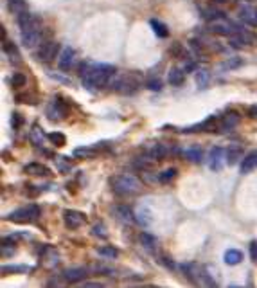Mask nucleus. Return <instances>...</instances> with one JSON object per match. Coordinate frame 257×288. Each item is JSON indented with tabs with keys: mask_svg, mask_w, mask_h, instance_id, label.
I'll return each instance as SVG.
<instances>
[{
	"mask_svg": "<svg viewBox=\"0 0 257 288\" xmlns=\"http://www.w3.org/2000/svg\"><path fill=\"white\" fill-rule=\"evenodd\" d=\"M63 222L69 229H79L87 224V214L79 211H65L63 212Z\"/></svg>",
	"mask_w": 257,
	"mask_h": 288,
	"instance_id": "ddd939ff",
	"label": "nucleus"
},
{
	"mask_svg": "<svg viewBox=\"0 0 257 288\" xmlns=\"http://www.w3.org/2000/svg\"><path fill=\"white\" fill-rule=\"evenodd\" d=\"M58 54H60V47H58L56 42H44V44L40 45V49H38V52H36L38 60L44 61V63L52 61Z\"/></svg>",
	"mask_w": 257,
	"mask_h": 288,
	"instance_id": "9d476101",
	"label": "nucleus"
},
{
	"mask_svg": "<svg viewBox=\"0 0 257 288\" xmlns=\"http://www.w3.org/2000/svg\"><path fill=\"white\" fill-rule=\"evenodd\" d=\"M241 65H243V60H241V58H230L228 61L221 63V69H238Z\"/></svg>",
	"mask_w": 257,
	"mask_h": 288,
	"instance_id": "4c0bfd02",
	"label": "nucleus"
},
{
	"mask_svg": "<svg viewBox=\"0 0 257 288\" xmlns=\"http://www.w3.org/2000/svg\"><path fill=\"white\" fill-rule=\"evenodd\" d=\"M29 139H31V142L34 144V146H42V142H44L45 135L44 132L38 128V126H32L31 134H29Z\"/></svg>",
	"mask_w": 257,
	"mask_h": 288,
	"instance_id": "473e14b6",
	"label": "nucleus"
},
{
	"mask_svg": "<svg viewBox=\"0 0 257 288\" xmlns=\"http://www.w3.org/2000/svg\"><path fill=\"white\" fill-rule=\"evenodd\" d=\"M24 171L27 175H31V177H50L52 171H50L49 167L45 166V164H40V162H31V164H27L24 167Z\"/></svg>",
	"mask_w": 257,
	"mask_h": 288,
	"instance_id": "f3484780",
	"label": "nucleus"
},
{
	"mask_svg": "<svg viewBox=\"0 0 257 288\" xmlns=\"http://www.w3.org/2000/svg\"><path fill=\"white\" fill-rule=\"evenodd\" d=\"M221 128V124H218V119L211 115L207 121L200 122V124H195V126H191V128H185L183 130V134H200V132H218Z\"/></svg>",
	"mask_w": 257,
	"mask_h": 288,
	"instance_id": "f8f14e48",
	"label": "nucleus"
},
{
	"mask_svg": "<svg viewBox=\"0 0 257 288\" xmlns=\"http://www.w3.org/2000/svg\"><path fill=\"white\" fill-rule=\"evenodd\" d=\"M207 29L212 34H221V36H232L234 32H239L238 26L232 20L225 18L223 15H216L207 20Z\"/></svg>",
	"mask_w": 257,
	"mask_h": 288,
	"instance_id": "39448f33",
	"label": "nucleus"
},
{
	"mask_svg": "<svg viewBox=\"0 0 257 288\" xmlns=\"http://www.w3.org/2000/svg\"><path fill=\"white\" fill-rule=\"evenodd\" d=\"M160 259H162V261H160V263H162V265H166V267H167V269H171V270L175 269V265H173V263H171V259H169V258H160Z\"/></svg>",
	"mask_w": 257,
	"mask_h": 288,
	"instance_id": "de8ad7c7",
	"label": "nucleus"
},
{
	"mask_svg": "<svg viewBox=\"0 0 257 288\" xmlns=\"http://www.w3.org/2000/svg\"><path fill=\"white\" fill-rule=\"evenodd\" d=\"M95 155H97V150L95 148H88V146H79L74 150V157L81 160H87V159H94Z\"/></svg>",
	"mask_w": 257,
	"mask_h": 288,
	"instance_id": "b1692460",
	"label": "nucleus"
},
{
	"mask_svg": "<svg viewBox=\"0 0 257 288\" xmlns=\"http://www.w3.org/2000/svg\"><path fill=\"white\" fill-rule=\"evenodd\" d=\"M239 121H241V115L236 112V110H228L223 117H221V128L220 130H225V132H228V130H234L236 126L239 124Z\"/></svg>",
	"mask_w": 257,
	"mask_h": 288,
	"instance_id": "dca6fc26",
	"label": "nucleus"
},
{
	"mask_svg": "<svg viewBox=\"0 0 257 288\" xmlns=\"http://www.w3.org/2000/svg\"><path fill=\"white\" fill-rule=\"evenodd\" d=\"M29 267L25 265H4L2 267V274H20V272H27Z\"/></svg>",
	"mask_w": 257,
	"mask_h": 288,
	"instance_id": "72a5a7b5",
	"label": "nucleus"
},
{
	"mask_svg": "<svg viewBox=\"0 0 257 288\" xmlns=\"http://www.w3.org/2000/svg\"><path fill=\"white\" fill-rule=\"evenodd\" d=\"M209 81H211V76H209L207 71H198V72H196V83H198V87H200V89H205Z\"/></svg>",
	"mask_w": 257,
	"mask_h": 288,
	"instance_id": "c9c22d12",
	"label": "nucleus"
},
{
	"mask_svg": "<svg viewBox=\"0 0 257 288\" xmlns=\"http://www.w3.org/2000/svg\"><path fill=\"white\" fill-rule=\"evenodd\" d=\"M88 275V270L85 267H70V269L63 270L61 277L67 283H79Z\"/></svg>",
	"mask_w": 257,
	"mask_h": 288,
	"instance_id": "2eb2a0df",
	"label": "nucleus"
},
{
	"mask_svg": "<svg viewBox=\"0 0 257 288\" xmlns=\"http://www.w3.org/2000/svg\"><path fill=\"white\" fill-rule=\"evenodd\" d=\"M22 124H24V119H22V115L15 112V114L11 115V126H13L15 130H18L20 126H22Z\"/></svg>",
	"mask_w": 257,
	"mask_h": 288,
	"instance_id": "ea45409f",
	"label": "nucleus"
},
{
	"mask_svg": "<svg viewBox=\"0 0 257 288\" xmlns=\"http://www.w3.org/2000/svg\"><path fill=\"white\" fill-rule=\"evenodd\" d=\"M248 252H250V259L254 263H257V242H252L248 245Z\"/></svg>",
	"mask_w": 257,
	"mask_h": 288,
	"instance_id": "a19ab883",
	"label": "nucleus"
},
{
	"mask_svg": "<svg viewBox=\"0 0 257 288\" xmlns=\"http://www.w3.org/2000/svg\"><path fill=\"white\" fill-rule=\"evenodd\" d=\"M254 169H257V150L246 155L245 159L241 160V167H239L241 175H248V173L254 171Z\"/></svg>",
	"mask_w": 257,
	"mask_h": 288,
	"instance_id": "a211bd4d",
	"label": "nucleus"
},
{
	"mask_svg": "<svg viewBox=\"0 0 257 288\" xmlns=\"http://www.w3.org/2000/svg\"><path fill=\"white\" fill-rule=\"evenodd\" d=\"M7 9L13 15H20L27 11V4H25V0H7Z\"/></svg>",
	"mask_w": 257,
	"mask_h": 288,
	"instance_id": "bb28decb",
	"label": "nucleus"
},
{
	"mask_svg": "<svg viewBox=\"0 0 257 288\" xmlns=\"http://www.w3.org/2000/svg\"><path fill=\"white\" fill-rule=\"evenodd\" d=\"M115 76V67L97 61H83L79 65V77L88 90L103 89Z\"/></svg>",
	"mask_w": 257,
	"mask_h": 288,
	"instance_id": "f257e3e1",
	"label": "nucleus"
},
{
	"mask_svg": "<svg viewBox=\"0 0 257 288\" xmlns=\"http://www.w3.org/2000/svg\"><path fill=\"white\" fill-rule=\"evenodd\" d=\"M166 153H167V150H166V146H162V144H155V146H151L150 150V159L153 160H160L166 157Z\"/></svg>",
	"mask_w": 257,
	"mask_h": 288,
	"instance_id": "2f4dec72",
	"label": "nucleus"
},
{
	"mask_svg": "<svg viewBox=\"0 0 257 288\" xmlns=\"http://www.w3.org/2000/svg\"><path fill=\"white\" fill-rule=\"evenodd\" d=\"M225 263L228 267H234V265H239V263L243 261V252L238 249H228L225 252V256H223Z\"/></svg>",
	"mask_w": 257,
	"mask_h": 288,
	"instance_id": "aec40b11",
	"label": "nucleus"
},
{
	"mask_svg": "<svg viewBox=\"0 0 257 288\" xmlns=\"http://www.w3.org/2000/svg\"><path fill=\"white\" fill-rule=\"evenodd\" d=\"M227 160V150H223L221 146H212L211 152L207 155V166L212 171H221L225 167Z\"/></svg>",
	"mask_w": 257,
	"mask_h": 288,
	"instance_id": "1a4fd4ad",
	"label": "nucleus"
},
{
	"mask_svg": "<svg viewBox=\"0 0 257 288\" xmlns=\"http://www.w3.org/2000/svg\"><path fill=\"white\" fill-rule=\"evenodd\" d=\"M148 89L160 90L162 89V81H160V79H150V81H148Z\"/></svg>",
	"mask_w": 257,
	"mask_h": 288,
	"instance_id": "37998d69",
	"label": "nucleus"
},
{
	"mask_svg": "<svg viewBox=\"0 0 257 288\" xmlns=\"http://www.w3.org/2000/svg\"><path fill=\"white\" fill-rule=\"evenodd\" d=\"M241 155H243V148L241 146H230L228 150H227V164L228 166H234L236 164V160L241 159Z\"/></svg>",
	"mask_w": 257,
	"mask_h": 288,
	"instance_id": "393cba45",
	"label": "nucleus"
},
{
	"mask_svg": "<svg viewBox=\"0 0 257 288\" xmlns=\"http://www.w3.org/2000/svg\"><path fill=\"white\" fill-rule=\"evenodd\" d=\"M150 26H151V29L155 31V34H157L158 38H167V34H169V31H167V27H166V24H162L160 20L151 18V20H150Z\"/></svg>",
	"mask_w": 257,
	"mask_h": 288,
	"instance_id": "a878e982",
	"label": "nucleus"
},
{
	"mask_svg": "<svg viewBox=\"0 0 257 288\" xmlns=\"http://www.w3.org/2000/svg\"><path fill=\"white\" fill-rule=\"evenodd\" d=\"M140 243H142V247H144L146 250H150V252H155L158 247L157 238L153 236V234H150V232H142V234H140Z\"/></svg>",
	"mask_w": 257,
	"mask_h": 288,
	"instance_id": "5701e85b",
	"label": "nucleus"
},
{
	"mask_svg": "<svg viewBox=\"0 0 257 288\" xmlns=\"http://www.w3.org/2000/svg\"><path fill=\"white\" fill-rule=\"evenodd\" d=\"M76 60H77V54H76V51L72 49V47H63L61 51H60V54H58V67L61 69V71H70L72 67H74Z\"/></svg>",
	"mask_w": 257,
	"mask_h": 288,
	"instance_id": "9b49d317",
	"label": "nucleus"
},
{
	"mask_svg": "<svg viewBox=\"0 0 257 288\" xmlns=\"http://www.w3.org/2000/svg\"><path fill=\"white\" fill-rule=\"evenodd\" d=\"M113 89L121 92V94H133L135 90L138 89V81L135 74L132 72H122V74H117L115 81H113Z\"/></svg>",
	"mask_w": 257,
	"mask_h": 288,
	"instance_id": "0eeeda50",
	"label": "nucleus"
},
{
	"mask_svg": "<svg viewBox=\"0 0 257 288\" xmlns=\"http://www.w3.org/2000/svg\"><path fill=\"white\" fill-rule=\"evenodd\" d=\"M47 139L50 141V144H52V146H56V148L65 146V142H67V137H65L61 132H52V134L47 135Z\"/></svg>",
	"mask_w": 257,
	"mask_h": 288,
	"instance_id": "7c9ffc66",
	"label": "nucleus"
},
{
	"mask_svg": "<svg viewBox=\"0 0 257 288\" xmlns=\"http://www.w3.org/2000/svg\"><path fill=\"white\" fill-rule=\"evenodd\" d=\"M42 214V209L38 204H27L22 205L18 209H15L13 212L7 214V220L13 222V224H31V222H36L38 218Z\"/></svg>",
	"mask_w": 257,
	"mask_h": 288,
	"instance_id": "20e7f679",
	"label": "nucleus"
},
{
	"mask_svg": "<svg viewBox=\"0 0 257 288\" xmlns=\"http://www.w3.org/2000/svg\"><path fill=\"white\" fill-rule=\"evenodd\" d=\"M16 24L20 27V40L22 45L27 49H32L34 45H38L40 38H42V22L38 16H34L29 11L16 15Z\"/></svg>",
	"mask_w": 257,
	"mask_h": 288,
	"instance_id": "f03ea898",
	"label": "nucleus"
},
{
	"mask_svg": "<svg viewBox=\"0 0 257 288\" xmlns=\"http://www.w3.org/2000/svg\"><path fill=\"white\" fill-rule=\"evenodd\" d=\"M135 216H137V222L140 225H150V222H151V214H150V209L146 207V205H140L137 209V212H135Z\"/></svg>",
	"mask_w": 257,
	"mask_h": 288,
	"instance_id": "cd10ccee",
	"label": "nucleus"
},
{
	"mask_svg": "<svg viewBox=\"0 0 257 288\" xmlns=\"http://www.w3.org/2000/svg\"><path fill=\"white\" fill-rule=\"evenodd\" d=\"M113 216L117 218V222H121V224H124V225H132L135 220H137V216H135V212L128 207V205H115L113 207Z\"/></svg>",
	"mask_w": 257,
	"mask_h": 288,
	"instance_id": "4468645a",
	"label": "nucleus"
},
{
	"mask_svg": "<svg viewBox=\"0 0 257 288\" xmlns=\"http://www.w3.org/2000/svg\"><path fill=\"white\" fill-rule=\"evenodd\" d=\"M56 164H58V169L61 173L70 171V162L67 157H56Z\"/></svg>",
	"mask_w": 257,
	"mask_h": 288,
	"instance_id": "e433bc0d",
	"label": "nucleus"
},
{
	"mask_svg": "<svg viewBox=\"0 0 257 288\" xmlns=\"http://www.w3.org/2000/svg\"><path fill=\"white\" fill-rule=\"evenodd\" d=\"M167 81H169L173 87H178V85H182L185 81V71L180 69V67H173L167 74Z\"/></svg>",
	"mask_w": 257,
	"mask_h": 288,
	"instance_id": "6ab92c4d",
	"label": "nucleus"
},
{
	"mask_svg": "<svg viewBox=\"0 0 257 288\" xmlns=\"http://www.w3.org/2000/svg\"><path fill=\"white\" fill-rule=\"evenodd\" d=\"M85 287L87 288H101V287H105L103 283H95V281H87L85 283Z\"/></svg>",
	"mask_w": 257,
	"mask_h": 288,
	"instance_id": "49530a36",
	"label": "nucleus"
},
{
	"mask_svg": "<svg viewBox=\"0 0 257 288\" xmlns=\"http://www.w3.org/2000/svg\"><path fill=\"white\" fill-rule=\"evenodd\" d=\"M183 157L187 160H191V162H195V164H200L201 160H203V150L200 146H191L183 152Z\"/></svg>",
	"mask_w": 257,
	"mask_h": 288,
	"instance_id": "412c9836",
	"label": "nucleus"
},
{
	"mask_svg": "<svg viewBox=\"0 0 257 288\" xmlns=\"http://www.w3.org/2000/svg\"><path fill=\"white\" fill-rule=\"evenodd\" d=\"M246 114H248V117H252V119H256L257 121V105L248 106V108H246Z\"/></svg>",
	"mask_w": 257,
	"mask_h": 288,
	"instance_id": "a18cd8bd",
	"label": "nucleus"
},
{
	"mask_svg": "<svg viewBox=\"0 0 257 288\" xmlns=\"http://www.w3.org/2000/svg\"><path fill=\"white\" fill-rule=\"evenodd\" d=\"M216 2H227V0H216Z\"/></svg>",
	"mask_w": 257,
	"mask_h": 288,
	"instance_id": "8fccbe9b",
	"label": "nucleus"
},
{
	"mask_svg": "<svg viewBox=\"0 0 257 288\" xmlns=\"http://www.w3.org/2000/svg\"><path fill=\"white\" fill-rule=\"evenodd\" d=\"M97 254L101 258H106V259H115V258L119 256V252L115 247H110V245H105V247H99L97 249Z\"/></svg>",
	"mask_w": 257,
	"mask_h": 288,
	"instance_id": "c756f323",
	"label": "nucleus"
},
{
	"mask_svg": "<svg viewBox=\"0 0 257 288\" xmlns=\"http://www.w3.org/2000/svg\"><path fill=\"white\" fill-rule=\"evenodd\" d=\"M239 16H241L243 22L250 24L252 27L257 26V9H254V7H243L241 13H239Z\"/></svg>",
	"mask_w": 257,
	"mask_h": 288,
	"instance_id": "4be33fe9",
	"label": "nucleus"
},
{
	"mask_svg": "<svg viewBox=\"0 0 257 288\" xmlns=\"http://www.w3.org/2000/svg\"><path fill=\"white\" fill-rule=\"evenodd\" d=\"M25 83H27V77H25V74H22V72H15V74L11 76L13 89H22Z\"/></svg>",
	"mask_w": 257,
	"mask_h": 288,
	"instance_id": "f704fd0d",
	"label": "nucleus"
},
{
	"mask_svg": "<svg viewBox=\"0 0 257 288\" xmlns=\"http://www.w3.org/2000/svg\"><path fill=\"white\" fill-rule=\"evenodd\" d=\"M92 232H94L95 236H99V238H106V227H105V225L103 224H97V225H94V227H92Z\"/></svg>",
	"mask_w": 257,
	"mask_h": 288,
	"instance_id": "58836bf2",
	"label": "nucleus"
},
{
	"mask_svg": "<svg viewBox=\"0 0 257 288\" xmlns=\"http://www.w3.org/2000/svg\"><path fill=\"white\" fill-rule=\"evenodd\" d=\"M178 175V169L176 167H167V169H164L160 175H158V182L160 184H169L175 180V177Z\"/></svg>",
	"mask_w": 257,
	"mask_h": 288,
	"instance_id": "c85d7f7f",
	"label": "nucleus"
},
{
	"mask_svg": "<svg viewBox=\"0 0 257 288\" xmlns=\"http://www.w3.org/2000/svg\"><path fill=\"white\" fill-rule=\"evenodd\" d=\"M67 114H69V105L65 103V99L61 96H58L47 106V115H49L50 121H61V119L67 117Z\"/></svg>",
	"mask_w": 257,
	"mask_h": 288,
	"instance_id": "6e6552de",
	"label": "nucleus"
},
{
	"mask_svg": "<svg viewBox=\"0 0 257 288\" xmlns=\"http://www.w3.org/2000/svg\"><path fill=\"white\" fill-rule=\"evenodd\" d=\"M171 54H173V56H180V58L185 56V52H183L182 45L180 44H175L173 47H171Z\"/></svg>",
	"mask_w": 257,
	"mask_h": 288,
	"instance_id": "79ce46f5",
	"label": "nucleus"
},
{
	"mask_svg": "<svg viewBox=\"0 0 257 288\" xmlns=\"http://www.w3.org/2000/svg\"><path fill=\"white\" fill-rule=\"evenodd\" d=\"M180 270H183L185 275H187L193 283H196V285H201V287H216V281L211 277L207 269H205L203 265H200V263H196V261L183 263V265H180Z\"/></svg>",
	"mask_w": 257,
	"mask_h": 288,
	"instance_id": "7ed1b4c3",
	"label": "nucleus"
},
{
	"mask_svg": "<svg viewBox=\"0 0 257 288\" xmlns=\"http://www.w3.org/2000/svg\"><path fill=\"white\" fill-rule=\"evenodd\" d=\"M95 270H97V272H103V274H113V270L108 269V267H95Z\"/></svg>",
	"mask_w": 257,
	"mask_h": 288,
	"instance_id": "09e8293b",
	"label": "nucleus"
},
{
	"mask_svg": "<svg viewBox=\"0 0 257 288\" xmlns=\"http://www.w3.org/2000/svg\"><path fill=\"white\" fill-rule=\"evenodd\" d=\"M16 99H18V101H25V103H27V105H36V103H34V101H36V99H34V97H32V96H29V94H24V96H18V97H16Z\"/></svg>",
	"mask_w": 257,
	"mask_h": 288,
	"instance_id": "c03bdc74",
	"label": "nucleus"
},
{
	"mask_svg": "<svg viewBox=\"0 0 257 288\" xmlns=\"http://www.w3.org/2000/svg\"><path fill=\"white\" fill-rule=\"evenodd\" d=\"M140 186H142L140 180L132 173H122V175L113 179V189L119 195H133L140 189Z\"/></svg>",
	"mask_w": 257,
	"mask_h": 288,
	"instance_id": "423d86ee",
	"label": "nucleus"
}]
</instances>
